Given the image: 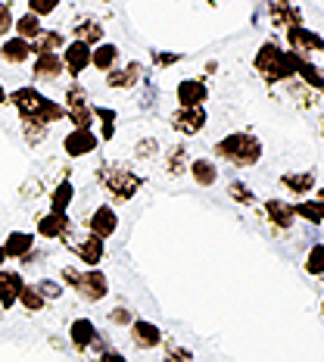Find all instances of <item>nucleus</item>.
Listing matches in <instances>:
<instances>
[{"mask_svg": "<svg viewBox=\"0 0 324 362\" xmlns=\"http://www.w3.org/2000/svg\"><path fill=\"white\" fill-rule=\"evenodd\" d=\"M10 103L19 110V116L25 119V122H41V125H54L59 119H66V107L56 100H50V97H44L37 88H16L10 94Z\"/></svg>", "mask_w": 324, "mask_h": 362, "instance_id": "nucleus-1", "label": "nucleus"}, {"mask_svg": "<svg viewBox=\"0 0 324 362\" xmlns=\"http://www.w3.org/2000/svg\"><path fill=\"white\" fill-rule=\"evenodd\" d=\"M63 281L78 293L85 303H100L103 297L109 293V281L100 269H88V272H78L75 266H66L63 269Z\"/></svg>", "mask_w": 324, "mask_h": 362, "instance_id": "nucleus-2", "label": "nucleus"}, {"mask_svg": "<svg viewBox=\"0 0 324 362\" xmlns=\"http://www.w3.org/2000/svg\"><path fill=\"white\" fill-rule=\"evenodd\" d=\"M215 153L222 156V160L234 163V165H256L259 156H262V144H259V138H253V134L234 132V134H228V138L218 141Z\"/></svg>", "mask_w": 324, "mask_h": 362, "instance_id": "nucleus-3", "label": "nucleus"}, {"mask_svg": "<svg viewBox=\"0 0 324 362\" xmlns=\"http://www.w3.org/2000/svg\"><path fill=\"white\" fill-rule=\"evenodd\" d=\"M97 178L103 181V187L112 194V200H131L134 194L140 191V175H134L131 169H125V165H119V163H107V165H100L97 169Z\"/></svg>", "mask_w": 324, "mask_h": 362, "instance_id": "nucleus-4", "label": "nucleus"}, {"mask_svg": "<svg viewBox=\"0 0 324 362\" xmlns=\"http://www.w3.org/2000/svg\"><path fill=\"white\" fill-rule=\"evenodd\" d=\"M69 250L78 256L81 262H85L88 269H97V262L103 259V253H107V244H103L100 238L88 235V238H78V240H69Z\"/></svg>", "mask_w": 324, "mask_h": 362, "instance_id": "nucleus-5", "label": "nucleus"}, {"mask_svg": "<svg viewBox=\"0 0 324 362\" xmlns=\"http://www.w3.org/2000/svg\"><path fill=\"white\" fill-rule=\"evenodd\" d=\"M88 228H90V235L94 238L107 240V238L116 235V228H119V213L112 206H97L94 213H90V218H88Z\"/></svg>", "mask_w": 324, "mask_h": 362, "instance_id": "nucleus-6", "label": "nucleus"}, {"mask_svg": "<svg viewBox=\"0 0 324 362\" xmlns=\"http://www.w3.org/2000/svg\"><path fill=\"white\" fill-rule=\"evenodd\" d=\"M97 144H100V138H97L90 128H72L69 134H66V141H63V150L69 156H88V153H94Z\"/></svg>", "mask_w": 324, "mask_h": 362, "instance_id": "nucleus-7", "label": "nucleus"}, {"mask_svg": "<svg viewBox=\"0 0 324 362\" xmlns=\"http://www.w3.org/2000/svg\"><path fill=\"white\" fill-rule=\"evenodd\" d=\"M90 50H94V47H88V44H81V41L66 44V50H63V66H66V72H69L72 78H78V75L90 66Z\"/></svg>", "mask_w": 324, "mask_h": 362, "instance_id": "nucleus-8", "label": "nucleus"}, {"mask_svg": "<svg viewBox=\"0 0 324 362\" xmlns=\"http://www.w3.org/2000/svg\"><path fill=\"white\" fill-rule=\"evenodd\" d=\"M172 128L181 134H197L206 128V110L203 107H191V110H184L181 107L175 116H172Z\"/></svg>", "mask_w": 324, "mask_h": 362, "instance_id": "nucleus-9", "label": "nucleus"}, {"mask_svg": "<svg viewBox=\"0 0 324 362\" xmlns=\"http://www.w3.org/2000/svg\"><path fill=\"white\" fill-rule=\"evenodd\" d=\"M281 54H284V50L277 47V44H271V41L262 44L259 54H256V69L265 75L271 85L277 81V69H281Z\"/></svg>", "mask_w": 324, "mask_h": 362, "instance_id": "nucleus-10", "label": "nucleus"}, {"mask_svg": "<svg viewBox=\"0 0 324 362\" xmlns=\"http://www.w3.org/2000/svg\"><path fill=\"white\" fill-rule=\"evenodd\" d=\"M178 103L184 110H191V107H203L206 103V97H209V88H206V81H200V78H184L178 85Z\"/></svg>", "mask_w": 324, "mask_h": 362, "instance_id": "nucleus-11", "label": "nucleus"}, {"mask_svg": "<svg viewBox=\"0 0 324 362\" xmlns=\"http://www.w3.org/2000/svg\"><path fill=\"white\" fill-rule=\"evenodd\" d=\"M69 231H72V218L66 213H47V216L37 218V235L47 238V240L69 238Z\"/></svg>", "mask_w": 324, "mask_h": 362, "instance_id": "nucleus-12", "label": "nucleus"}, {"mask_svg": "<svg viewBox=\"0 0 324 362\" xmlns=\"http://www.w3.org/2000/svg\"><path fill=\"white\" fill-rule=\"evenodd\" d=\"M131 341H134V346H140V350H153V346L162 344V331L147 319H134L131 322Z\"/></svg>", "mask_w": 324, "mask_h": 362, "instance_id": "nucleus-13", "label": "nucleus"}, {"mask_svg": "<svg viewBox=\"0 0 324 362\" xmlns=\"http://www.w3.org/2000/svg\"><path fill=\"white\" fill-rule=\"evenodd\" d=\"M32 72H35V78H37V81H56L59 75L66 72L63 57H59V54H37V57H35Z\"/></svg>", "mask_w": 324, "mask_h": 362, "instance_id": "nucleus-14", "label": "nucleus"}, {"mask_svg": "<svg viewBox=\"0 0 324 362\" xmlns=\"http://www.w3.org/2000/svg\"><path fill=\"white\" fill-rule=\"evenodd\" d=\"M140 78H144V66H140V63H128V66H122V69L107 72V85H109L112 90L134 88Z\"/></svg>", "mask_w": 324, "mask_h": 362, "instance_id": "nucleus-15", "label": "nucleus"}, {"mask_svg": "<svg viewBox=\"0 0 324 362\" xmlns=\"http://www.w3.org/2000/svg\"><path fill=\"white\" fill-rule=\"evenodd\" d=\"M22 284H25V281H22L19 272L0 269V306H4V309H13V306H16Z\"/></svg>", "mask_w": 324, "mask_h": 362, "instance_id": "nucleus-16", "label": "nucleus"}, {"mask_svg": "<svg viewBox=\"0 0 324 362\" xmlns=\"http://www.w3.org/2000/svg\"><path fill=\"white\" fill-rule=\"evenodd\" d=\"M69 341L75 350H88V346H94L97 341V325L90 319H75L69 325Z\"/></svg>", "mask_w": 324, "mask_h": 362, "instance_id": "nucleus-17", "label": "nucleus"}, {"mask_svg": "<svg viewBox=\"0 0 324 362\" xmlns=\"http://www.w3.org/2000/svg\"><path fill=\"white\" fill-rule=\"evenodd\" d=\"M32 250H35V235H28V231H13V235L4 240L6 259H22V256H28Z\"/></svg>", "mask_w": 324, "mask_h": 362, "instance_id": "nucleus-18", "label": "nucleus"}, {"mask_svg": "<svg viewBox=\"0 0 324 362\" xmlns=\"http://www.w3.org/2000/svg\"><path fill=\"white\" fill-rule=\"evenodd\" d=\"M72 35H75V41L88 44V47H97V44H103V25L97 19H88V16L75 22Z\"/></svg>", "mask_w": 324, "mask_h": 362, "instance_id": "nucleus-19", "label": "nucleus"}, {"mask_svg": "<svg viewBox=\"0 0 324 362\" xmlns=\"http://www.w3.org/2000/svg\"><path fill=\"white\" fill-rule=\"evenodd\" d=\"M0 57H4V63H10V66L28 63V57H32V44L22 41V37H6L4 47H0Z\"/></svg>", "mask_w": 324, "mask_h": 362, "instance_id": "nucleus-20", "label": "nucleus"}, {"mask_svg": "<svg viewBox=\"0 0 324 362\" xmlns=\"http://www.w3.org/2000/svg\"><path fill=\"white\" fill-rule=\"evenodd\" d=\"M116 63H119V47L116 44H97L94 50H90V66L94 69H100V72H112L116 69Z\"/></svg>", "mask_w": 324, "mask_h": 362, "instance_id": "nucleus-21", "label": "nucleus"}, {"mask_svg": "<svg viewBox=\"0 0 324 362\" xmlns=\"http://www.w3.org/2000/svg\"><path fill=\"white\" fill-rule=\"evenodd\" d=\"M191 175L200 187H212L218 181V165L212 160H191Z\"/></svg>", "mask_w": 324, "mask_h": 362, "instance_id": "nucleus-22", "label": "nucleus"}, {"mask_svg": "<svg viewBox=\"0 0 324 362\" xmlns=\"http://www.w3.org/2000/svg\"><path fill=\"white\" fill-rule=\"evenodd\" d=\"M265 213H268V218L277 225V228H290L293 218H296L293 206H287V203H281V200H268L265 203Z\"/></svg>", "mask_w": 324, "mask_h": 362, "instance_id": "nucleus-23", "label": "nucleus"}, {"mask_svg": "<svg viewBox=\"0 0 324 362\" xmlns=\"http://www.w3.org/2000/svg\"><path fill=\"white\" fill-rule=\"evenodd\" d=\"M13 28H16V37H22V41L32 44L37 35H41V19L35 16V13H22V16L13 22Z\"/></svg>", "mask_w": 324, "mask_h": 362, "instance_id": "nucleus-24", "label": "nucleus"}, {"mask_svg": "<svg viewBox=\"0 0 324 362\" xmlns=\"http://www.w3.org/2000/svg\"><path fill=\"white\" fill-rule=\"evenodd\" d=\"M290 44L296 50H324V37H318L315 32H306L303 25L290 28Z\"/></svg>", "mask_w": 324, "mask_h": 362, "instance_id": "nucleus-25", "label": "nucleus"}, {"mask_svg": "<svg viewBox=\"0 0 324 362\" xmlns=\"http://www.w3.org/2000/svg\"><path fill=\"white\" fill-rule=\"evenodd\" d=\"M59 47H66V37L59 32H41L32 41V54H56Z\"/></svg>", "mask_w": 324, "mask_h": 362, "instance_id": "nucleus-26", "label": "nucleus"}, {"mask_svg": "<svg viewBox=\"0 0 324 362\" xmlns=\"http://www.w3.org/2000/svg\"><path fill=\"white\" fill-rule=\"evenodd\" d=\"M66 119L72 122V128H90V122H94V107H90V103H69V107H66Z\"/></svg>", "mask_w": 324, "mask_h": 362, "instance_id": "nucleus-27", "label": "nucleus"}, {"mask_svg": "<svg viewBox=\"0 0 324 362\" xmlns=\"http://www.w3.org/2000/svg\"><path fill=\"white\" fill-rule=\"evenodd\" d=\"M72 197H75V187L69 185V181H59V185L54 187V194H50V213H66Z\"/></svg>", "mask_w": 324, "mask_h": 362, "instance_id": "nucleus-28", "label": "nucleus"}, {"mask_svg": "<svg viewBox=\"0 0 324 362\" xmlns=\"http://www.w3.org/2000/svg\"><path fill=\"white\" fill-rule=\"evenodd\" d=\"M16 303H22L28 309V313H41L44 306H47V300L41 297V291L35 288V284H22V291H19V300Z\"/></svg>", "mask_w": 324, "mask_h": 362, "instance_id": "nucleus-29", "label": "nucleus"}, {"mask_svg": "<svg viewBox=\"0 0 324 362\" xmlns=\"http://www.w3.org/2000/svg\"><path fill=\"white\" fill-rule=\"evenodd\" d=\"M293 69H296V75H303V78L308 81V88H315V90H321V88H324V78H321V72L315 69V66L308 63L306 57H299V54H296V63H293Z\"/></svg>", "mask_w": 324, "mask_h": 362, "instance_id": "nucleus-30", "label": "nucleus"}, {"mask_svg": "<svg viewBox=\"0 0 324 362\" xmlns=\"http://www.w3.org/2000/svg\"><path fill=\"white\" fill-rule=\"evenodd\" d=\"M293 213H296V216H303L306 222L321 225V222H324V203H321V200H306V203H296V206H293Z\"/></svg>", "mask_w": 324, "mask_h": 362, "instance_id": "nucleus-31", "label": "nucleus"}, {"mask_svg": "<svg viewBox=\"0 0 324 362\" xmlns=\"http://www.w3.org/2000/svg\"><path fill=\"white\" fill-rule=\"evenodd\" d=\"M94 119H100V125H103L100 138H103V141H112V134H116V110L97 107V110H94Z\"/></svg>", "mask_w": 324, "mask_h": 362, "instance_id": "nucleus-32", "label": "nucleus"}, {"mask_svg": "<svg viewBox=\"0 0 324 362\" xmlns=\"http://www.w3.org/2000/svg\"><path fill=\"white\" fill-rule=\"evenodd\" d=\"M281 181L290 187L293 194H303V191H308V187H315V175H312V172H299V175H284Z\"/></svg>", "mask_w": 324, "mask_h": 362, "instance_id": "nucleus-33", "label": "nucleus"}, {"mask_svg": "<svg viewBox=\"0 0 324 362\" xmlns=\"http://www.w3.org/2000/svg\"><path fill=\"white\" fill-rule=\"evenodd\" d=\"M306 272L308 275H324V244L312 247V253L306 259Z\"/></svg>", "mask_w": 324, "mask_h": 362, "instance_id": "nucleus-34", "label": "nucleus"}, {"mask_svg": "<svg viewBox=\"0 0 324 362\" xmlns=\"http://www.w3.org/2000/svg\"><path fill=\"white\" fill-rule=\"evenodd\" d=\"M22 132H25L28 144H41V141L47 138V125H41V122H25V119H22Z\"/></svg>", "mask_w": 324, "mask_h": 362, "instance_id": "nucleus-35", "label": "nucleus"}, {"mask_svg": "<svg viewBox=\"0 0 324 362\" xmlns=\"http://www.w3.org/2000/svg\"><path fill=\"white\" fill-rule=\"evenodd\" d=\"M35 288L41 291V297H44V300H59V297H63V284L54 281V278H41V281L35 284Z\"/></svg>", "mask_w": 324, "mask_h": 362, "instance_id": "nucleus-36", "label": "nucleus"}, {"mask_svg": "<svg viewBox=\"0 0 324 362\" xmlns=\"http://www.w3.org/2000/svg\"><path fill=\"white\" fill-rule=\"evenodd\" d=\"M184 163H187V150L184 147H175L169 153V163H165V169H169V175H181V172H184Z\"/></svg>", "mask_w": 324, "mask_h": 362, "instance_id": "nucleus-37", "label": "nucleus"}, {"mask_svg": "<svg viewBox=\"0 0 324 362\" xmlns=\"http://www.w3.org/2000/svg\"><path fill=\"white\" fill-rule=\"evenodd\" d=\"M56 6H59V0H28V13H35L37 19H41V16H50Z\"/></svg>", "mask_w": 324, "mask_h": 362, "instance_id": "nucleus-38", "label": "nucleus"}, {"mask_svg": "<svg viewBox=\"0 0 324 362\" xmlns=\"http://www.w3.org/2000/svg\"><path fill=\"white\" fill-rule=\"evenodd\" d=\"M162 362H193V353L187 350V346H175V344H172Z\"/></svg>", "mask_w": 324, "mask_h": 362, "instance_id": "nucleus-39", "label": "nucleus"}, {"mask_svg": "<svg viewBox=\"0 0 324 362\" xmlns=\"http://www.w3.org/2000/svg\"><path fill=\"white\" fill-rule=\"evenodd\" d=\"M69 103H88V90L81 85L66 88V107H69Z\"/></svg>", "mask_w": 324, "mask_h": 362, "instance_id": "nucleus-40", "label": "nucleus"}, {"mask_svg": "<svg viewBox=\"0 0 324 362\" xmlns=\"http://www.w3.org/2000/svg\"><path fill=\"white\" fill-rule=\"evenodd\" d=\"M109 322H116V325H131L134 322V315H131V309H125V306H116L109 313Z\"/></svg>", "mask_w": 324, "mask_h": 362, "instance_id": "nucleus-41", "label": "nucleus"}, {"mask_svg": "<svg viewBox=\"0 0 324 362\" xmlns=\"http://www.w3.org/2000/svg\"><path fill=\"white\" fill-rule=\"evenodd\" d=\"M13 22H16V19L10 16V6H6V4H0V37H4V35H10Z\"/></svg>", "mask_w": 324, "mask_h": 362, "instance_id": "nucleus-42", "label": "nucleus"}, {"mask_svg": "<svg viewBox=\"0 0 324 362\" xmlns=\"http://www.w3.org/2000/svg\"><path fill=\"white\" fill-rule=\"evenodd\" d=\"M228 194H231V197H234V200H240V203H253V194L246 191V187L240 185V181H234V185L228 187Z\"/></svg>", "mask_w": 324, "mask_h": 362, "instance_id": "nucleus-43", "label": "nucleus"}, {"mask_svg": "<svg viewBox=\"0 0 324 362\" xmlns=\"http://www.w3.org/2000/svg\"><path fill=\"white\" fill-rule=\"evenodd\" d=\"M178 54H160V50H156V54H153V63L156 66H172V63H178Z\"/></svg>", "mask_w": 324, "mask_h": 362, "instance_id": "nucleus-44", "label": "nucleus"}, {"mask_svg": "<svg viewBox=\"0 0 324 362\" xmlns=\"http://www.w3.org/2000/svg\"><path fill=\"white\" fill-rule=\"evenodd\" d=\"M156 153V141H140L138 144V156H153Z\"/></svg>", "mask_w": 324, "mask_h": 362, "instance_id": "nucleus-45", "label": "nucleus"}, {"mask_svg": "<svg viewBox=\"0 0 324 362\" xmlns=\"http://www.w3.org/2000/svg\"><path fill=\"white\" fill-rule=\"evenodd\" d=\"M6 100H10V94L4 90V85H0V103H6Z\"/></svg>", "mask_w": 324, "mask_h": 362, "instance_id": "nucleus-46", "label": "nucleus"}, {"mask_svg": "<svg viewBox=\"0 0 324 362\" xmlns=\"http://www.w3.org/2000/svg\"><path fill=\"white\" fill-rule=\"evenodd\" d=\"M4 262H6V253H4V244H0V269H4Z\"/></svg>", "mask_w": 324, "mask_h": 362, "instance_id": "nucleus-47", "label": "nucleus"}, {"mask_svg": "<svg viewBox=\"0 0 324 362\" xmlns=\"http://www.w3.org/2000/svg\"><path fill=\"white\" fill-rule=\"evenodd\" d=\"M318 200L324 203V187H318Z\"/></svg>", "mask_w": 324, "mask_h": 362, "instance_id": "nucleus-48", "label": "nucleus"}, {"mask_svg": "<svg viewBox=\"0 0 324 362\" xmlns=\"http://www.w3.org/2000/svg\"><path fill=\"white\" fill-rule=\"evenodd\" d=\"M119 362H128V359H125V356H122V359H119Z\"/></svg>", "mask_w": 324, "mask_h": 362, "instance_id": "nucleus-49", "label": "nucleus"}, {"mask_svg": "<svg viewBox=\"0 0 324 362\" xmlns=\"http://www.w3.org/2000/svg\"><path fill=\"white\" fill-rule=\"evenodd\" d=\"M321 94H324V88H321Z\"/></svg>", "mask_w": 324, "mask_h": 362, "instance_id": "nucleus-50", "label": "nucleus"}, {"mask_svg": "<svg viewBox=\"0 0 324 362\" xmlns=\"http://www.w3.org/2000/svg\"><path fill=\"white\" fill-rule=\"evenodd\" d=\"M321 309H324V306H321Z\"/></svg>", "mask_w": 324, "mask_h": 362, "instance_id": "nucleus-51", "label": "nucleus"}]
</instances>
